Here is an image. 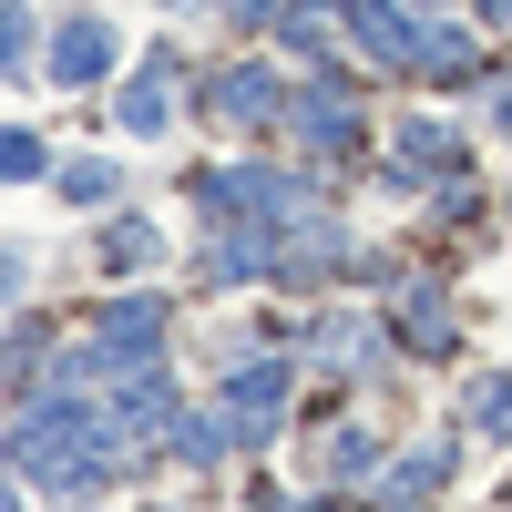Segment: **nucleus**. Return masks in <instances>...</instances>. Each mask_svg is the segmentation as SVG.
<instances>
[{
    "label": "nucleus",
    "instance_id": "obj_1",
    "mask_svg": "<svg viewBox=\"0 0 512 512\" xmlns=\"http://www.w3.org/2000/svg\"><path fill=\"white\" fill-rule=\"evenodd\" d=\"M11 451H21V482H41V492H93L113 472V420H82L72 400H41V420L21 410Z\"/></svg>",
    "mask_w": 512,
    "mask_h": 512
},
{
    "label": "nucleus",
    "instance_id": "obj_2",
    "mask_svg": "<svg viewBox=\"0 0 512 512\" xmlns=\"http://www.w3.org/2000/svg\"><path fill=\"white\" fill-rule=\"evenodd\" d=\"M216 410H226V431H236V441H267L277 420H287V369H236Z\"/></svg>",
    "mask_w": 512,
    "mask_h": 512
},
{
    "label": "nucleus",
    "instance_id": "obj_3",
    "mask_svg": "<svg viewBox=\"0 0 512 512\" xmlns=\"http://www.w3.org/2000/svg\"><path fill=\"white\" fill-rule=\"evenodd\" d=\"M113 72V31L103 21H62L52 31V82H103Z\"/></svg>",
    "mask_w": 512,
    "mask_h": 512
},
{
    "label": "nucleus",
    "instance_id": "obj_4",
    "mask_svg": "<svg viewBox=\"0 0 512 512\" xmlns=\"http://www.w3.org/2000/svg\"><path fill=\"white\" fill-rule=\"evenodd\" d=\"M349 31H359V52H369V62H420V41H431V31H410L390 0H359Z\"/></svg>",
    "mask_w": 512,
    "mask_h": 512
},
{
    "label": "nucleus",
    "instance_id": "obj_5",
    "mask_svg": "<svg viewBox=\"0 0 512 512\" xmlns=\"http://www.w3.org/2000/svg\"><path fill=\"white\" fill-rule=\"evenodd\" d=\"M164 113H175V62H144L134 82H123V134H164Z\"/></svg>",
    "mask_w": 512,
    "mask_h": 512
},
{
    "label": "nucleus",
    "instance_id": "obj_6",
    "mask_svg": "<svg viewBox=\"0 0 512 512\" xmlns=\"http://www.w3.org/2000/svg\"><path fill=\"white\" fill-rule=\"evenodd\" d=\"M400 175H441V185H461V144H451V123H400Z\"/></svg>",
    "mask_w": 512,
    "mask_h": 512
},
{
    "label": "nucleus",
    "instance_id": "obj_7",
    "mask_svg": "<svg viewBox=\"0 0 512 512\" xmlns=\"http://www.w3.org/2000/svg\"><path fill=\"white\" fill-rule=\"evenodd\" d=\"M154 328H164L154 297H113V308H103V349H113V359H144V349H154Z\"/></svg>",
    "mask_w": 512,
    "mask_h": 512
},
{
    "label": "nucleus",
    "instance_id": "obj_8",
    "mask_svg": "<svg viewBox=\"0 0 512 512\" xmlns=\"http://www.w3.org/2000/svg\"><path fill=\"white\" fill-rule=\"evenodd\" d=\"M287 123H297V144H308V154H338V144H349V103H338V93H297Z\"/></svg>",
    "mask_w": 512,
    "mask_h": 512
},
{
    "label": "nucleus",
    "instance_id": "obj_9",
    "mask_svg": "<svg viewBox=\"0 0 512 512\" xmlns=\"http://www.w3.org/2000/svg\"><path fill=\"white\" fill-rule=\"evenodd\" d=\"M308 349H318V359H328L338 379H359V369L379 359V328H369V318H328V328L308 338Z\"/></svg>",
    "mask_w": 512,
    "mask_h": 512
},
{
    "label": "nucleus",
    "instance_id": "obj_10",
    "mask_svg": "<svg viewBox=\"0 0 512 512\" xmlns=\"http://www.w3.org/2000/svg\"><path fill=\"white\" fill-rule=\"evenodd\" d=\"M461 420H472V431H512V369L472 379V390H461Z\"/></svg>",
    "mask_w": 512,
    "mask_h": 512
},
{
    "label": "nucleus",
    "instance_id": "obj_11",
    "mask_svg": "<svg viewBox=\"0 0 512 512\" xmlns=\"http://www.w3.org/2000/svg\"><path fill=\"white\" fill-rule=\"evenodd\" d=\"M216 113H226V123L277 113V82H267V72H226V82H216Z\"/></svg>",
    "mask_w": 512,
    "mask_h": 512
},
{
    "label": "nucleus",
    "instance_id": "obj_12",
    "mask_svg": "<svg viewBox=\"0 0 512 512\" xmlns=\"http://www.w3.org/2000/svg\"><path fill=\"white\" fill-rule=\"evenodd\" d=\"M420 72H431V82H461V72H482L472 31H431V41H420Z\"/></svg>",
    "mask_w": 512,
    "mask_h": 512
},
{
    "label": "nucleus",
    "instance_id": "obj_13",
    "mask_svg": "<svg viewBox=\"0 0 512 512\" xmlns=\"http://www.w3.org/2000/svg\"><path fill=\"white\" fill-rule=\"evenodd\" d=\"M400 328L420 338V349H451V308H441L431 287H410V297H400Z\"/></svg>",
    "mask_w": 512,
    "mask_h": 512
},
{
    "label": "nucleus",
    "instance_id": "obj_14",
    "mask_svg": "<svg viewBox=\"0 0 512 512\" xmlns=\"http://www.w3.org/2000/svg\"><path fill=\"white\" fill-rule=\"evenodd\" d=\"M441 472H451V451H410L400 472H379V492H390V502H420V492H431Z\"/></svg>",
    "mask_w": 512,
    "mask_h": 512
},
{
    "label": "nucleus",
    "instance_id": "obj_15",
    "mask_svg": "<svg viewBox=\"0 0 512 512\" xmlns=\"http://www.w3.org/2000/svg\"><path fill=\"white\" fill-rule=\"evenodd\" d=\"M328 472H338V482H359V472H379V451H369V431H338V441H328Z\"/></svg>",
    "mask_w": 512,
    "mask_h": 512
},
{
    "label": "nucleus",
    "instance_id": "obj_16",
    "mask_svg": "<svg viewBox=\"0 0 512 512\" xmlns=\"http://www.w3.org/2000/svg\"><path fill=\"white\" fill-rule=\"evenodd\" d=\"M103 256H113V267H154V226H113Z\"/></svg>",
    "mask_w": 512,
    "mask_h": 512
},
{
    "label": "nucleus",
    "instance_id": "obj_17",
    "mask_svg": "<svg viewBox=\"0 0 512 512\" xmlns=\"http://www.w3.org/2000/svg\"><path fill=\"white\" fill-rule=\"evenodd\" d=\"M62 195H72V205H103V195H113V164H72Z\"/></svg>",
    "mask_w": 512,
    "mask_h": 512
},
{
    "label": "nucleus",
    "instance_id": "obj_18",
    "mask_svg": "<svg viewBox=\"0 0 512 512\" xmlns=\"http://www.w3.org/2000/svg\"><path fill=\"white\" fill-rule=\"evenodd\" d=\"M287 41H297L308 62H328V11H287Z\"/></svg>",
    "mask_w": 512,
    "mask_h": 512
},
{
    "label": "nucleus",
    "instance_id": "obj_19",
    "mask_svg": "<svg viewBox=\"0 0 512 512\" xmlns=\"http://www.w3.org/2000/svg\"><path fill=\"white\" fill-rule=\"evenodd\" d=\"M492 113H502V134H512V93H502V103H492Z\"/></svg>",
    "mask_w": 512,
    "mask_h": 512
},
{
    "label": "nucleus",
    "instance_id": "obj_20",
    "mask_svg": "<svg viewBox=\"0 0 512 512\" xmlns=\"http://www.w3.org/2000/svg\"><path fill=\"white\" fill-rule=\"evenodd\" d=\"M308 512H328V502H308Z\"/></svg>",
    "mask_w": 512,
    "mask_h": 512
}]
</instances>
